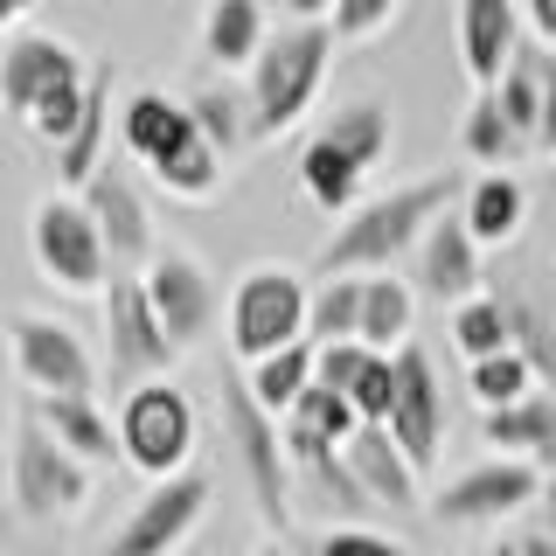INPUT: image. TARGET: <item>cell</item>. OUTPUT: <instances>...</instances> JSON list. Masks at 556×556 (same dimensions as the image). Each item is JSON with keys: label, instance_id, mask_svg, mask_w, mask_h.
<instances>
[{"label": "cell", "instance_id": "4dcf8cb0", "mask_svg": "<svg viewBox=\"0 0 556 556\" xmlns=\"http://www.w3.org/2000/svg\"><path fill=\"white\" fill-rule=\"evenodd\" d=\"M355 320H362V278H320V292L306 300V341L313 348L355 341Z\"/></svg>", "mask_w": 556, "mask_h": 556}, {"label": "cell", "instance_id": "30bf717a", "mask_svg": "<svg viewBox=\"0 0 556 556\" xmlns=\"http://www.w3.org/2000/svg\"><path fill=\"white\" fill-rule=\"evenodd\" d=\"M8 362L28 396H91L98 390L84 334L49 320V313H8Z\"/></svg>", "mask_w": 556, "mask_h": 556}, {"label": "cell", "instance_id": "277c9868", "mask_svg": "<svg viewBox=\"0 0 556 556\" xmlns=\"http://www.w3.org/2000/svg\"><path fill=\"white\" fill-rule=\"evenodd\" d=\"M91 466L70 459V452L35 425L28 410H14V431H8V501L22 521H70L91 501Z\"/></svg>", "mask_w": 556, "mask_h": 556}, {"label": "cell", "instance_id": "b9f144b4", "mask_svg": "<svg viewBox=\"0 0 556 556\" xmlns=\"http://www.w3.org/2000/svg\"><path fill=\"white\" fill-rule=\"evenodd\" d=\"M313 556H410L404 543H396V535H376V529H327L320 543H313Z\"/></svg>", "mask_w": 556, "mask_h": 556}, {"label": "cell", "instance_id": "8992f818", "mask_svg": "<svg viewBox=\"0 0 556 556\" xmlns=\"http://www.w3.org/2000/svg\"><path fill=\"white\" fill-rule=\"evenodd\" d=\"M208 501H216V473L208 466H181V473L153 480L126 508V521L112 529L104 556H174L208 521Z\"/></svg>", "mask_w": 556, "mask_h": 556}, {"label": "cell", "instance_id": "8d00e7d4", "mask_svg": "<svg viewBox=\"0 0 556 556\" xmlns=\"http://www.w3.org/2000/svg\"><path fill=\"white\" fill-rule=\"evenodd\" d=\"M286 425H300V431H313V439H327V445H348V439L362 431V417H355V404H348L341 390H320V382H306L300 404L286 410Z\"/></svg>", "mask_w": 556, "mask_h": 556}, {"label": "cell", "instance_id": "ffe728a7", "mask_svg": "<svg viewBox=\"0 0 556 556\" xmlns=\"http://www.w3.org/2000/svg\"><path fill=\"white\" fill-rule=\"evenodd\" d=\"M480 439L501 452V459H521L535 473H556V396L529 390L508 410H480Z\"/></svg>", "mask_w": 556, "mask_h": 556}, {"label": "cell", "instance_id": "d590c367", "mask_svg": "<svg viewBox=\"0 0 556 556\" xmlns=\"http://www.w3.org/2000/svg\"><path fill=\"white\" fill-rule=\"evenodd\" d=\"M466 390H473V404L480 410H508V404H521V396L535 390V376H529V362L515 355H486V362H466Z\"/></svg>", "mask_w": 556, "mask_h": 556}, {"label": "cell", "instance_id": "52a82bcc", "mask_svg": "<svg viewBox=\"0 0 556 556\" xmlns=\"http://www.w3.org/2000/svg\"><path fill=\"white\" fill-rule=\"evenodd\" d=\"M118 459L139 466L147 480H167L188 466L195 452V404H188L174 382H139L118 396Z\"/></svg>", "mask_w": 556, "mask_h": 556}, {"label": "cell", "instance_id": "4fadbf2b", "mask_svg": "<svg viewBox=\"0 0 556 556\" xmlns=\"http://www.w3.org/2000/svg\"><path fill=\"white\" fill-rule=\"evenodd\" d=\"M84 208H91V223H98V237H104V257H112V271H147L153 265V208L147 195H139V181L126 167H112L104 161L91 181H84Z\"/></svg>", "mask_w": 556, "mask_h": 556}, {"label": "cell", "instance_id": "f6af8a7d", "mask_svg": "<svg viewBox=\"0 0 556 556\" xmlns=\"http://www.w3.org/2000/svg\"><path fill=\"white\" fill-rule=\"evenodd\" d=\"M508 543H515V556H556V535H543L535 521H521V529L508 535Z\"/></svg>", "mask_w": 556, "mask_h": 556}, {"label": "cell", "instance_id": "836d02e7", "mask_svg": "<svg viewBox=\"0 0 556 556\" xmlns=\"http://www.w3.org/2000/svg\"><path fill=\"white\" fill-rule=\"evenodd\" d=\"M153 181H161L174 202H208V195L223 188V153H216V147H208V139L195 132L181 153H174V161L153 167Z\"/></svg>", "mask_w": 556, "mask_h": 556}, {"label": "cell", "instance_id": "83f0119b", "mask_svg": "<svg viewBox=\"0 0 556 556\" xmlns=\"http://www.w3.org/2000/svg\"><path fill=\"white\" fill-rule=\"evenodd\" d=\"M459 153H466V161H480V167H508V161H521V153H529V139H521L508 118H501L494 91H480L473 104H466V118H459Z\"/></svg>", "mask_w": 556, "mask_h": 556}, {"label": "cell", "instance_id": "2e32d148", "mask_svg": "<svg viewBox=\"0 0 556 556\" xmlns=\"http://www.w3.org/2000/svg\"><path fill=\"white\" fill-rule=\"evenodd\" d=\"M410 292L445 300V306H466V300H480V292H486L480 286V243L459 223V208H445V216L425 230V243H417V286Z\"/></svg>", "mask_w": 556, "mask_h": 556}, {"label": "cell", "instance_id": "3957f363", "mask_svg": "<svg viewBox=\"0 0 556 556\" xmlns=\"http://www.w3.org/2000/svg\"><path fill=\"white\" fill-rule=\"evenodd\" d=\"M306 278L292 265H251L230 286V306H223V327H230V355L251 369V362L278 355V348L306 341Z\"/></svg>", "mask_w": 556, "mask_h": 556}, {"label": "cell", "instance_id": "ee69618b", "mask_svg": "<svg viewBox=\"0 0 556 556\" xmlns=\"http://www.w3.org/2000/svg\"><path fill=\"white\" fill-rule=\"evenodd\" d=\"M521 14H529V28H535V42L556 49V0H515Z\"/></svg>", "mask_w": 556, "mask_h": 556}, {"label": "cell", "instance_id": "f1b7e54d", "mask_svg": "<svg viewBox=\"0 0 556 556\" xmlns=\"http://www.w3.org/2000/svg\"><path fill=\"white\" fill-rule=\"evenodd\" d=\"M501 306H508V348L529 362L535 390L556 396V327H549V313L535 300H521V292H501Z\"/></svg>", "mask_w": 556, "mask_h": 556}, {"label": "cell", "instance_id": "60d3db41", "mask_svg": "<svg viewBox=\"0 0 556 556\" xmlns=\"http://www.w3.org/2000/svg\"><path fill=\"white\" fill-rule=\"evenodd\" d=\"M362 362H369V348H362V341L313 348V382H320V390H341V396H348V382L362 376Z\"/></svg>", "mask_w": 556, "mask_h": 556}, {"label": "cell", "instance_id": "f35d334b", "mask_svg": "<svg viewBox=\"0 0 556 556\" xmlns=\"http://www.w3.org/2000/svg\"><path fill=\"white\" fill-rule=\"evenodd\" d=\"M84 84H91V77H84ZM84 84H77V91H56V98H42V104H35V112L22 118V126H28L35 139H42V147H63V139L77 132V118H84Z\"/></svg>", "mask_w": 556, "mask_h": 556}, {"label": "cell", "instance_id": "484cf974", "mask_svg": "<svg viewBox=\"0 0 556 556\" xmlns=\"http://www.w3.org/2000/svg\"><path fill=\"white\" fill-rule=\"evenodd\" d=\"M265 49V0H208L202 8V56L216 70H251Z\"/></svg>", "mask_w": 556, "mask_h": 556}, {"label": "cell", "instance_id": "5bb4252c", "mask_svg": "<svg viewBox=\"0 0 556 556\" xmlns=\"http://www.w3.org/2000/svg\"><path fill=\"white\" fill-rule=\"evenodd\" d=\"M139 286H147L153 320H161V334L174 341V355H181V348H195V341L208 334V320H216V278H208L202 257H188V251H153V265L139 271Z\"/></svg>", "mask_w": 556, "mask_h": 556}, {"label": "cell", "instance_id": "7402d4cb", "mask_svg": "<svg viewBox=\"0 0 556 556\" xmlns=\"http://www.w3.org/2000/svg\"><path fill=\"white\" fill-rule=\"evenodd\" d=\"M112 84H118V70L112 63H91V84H84V118H77V132L56 147V181H63V195H84V181L104 167V132H112Z\"/></svg>", "mask_w": 556, "mask_h": 556}, {"label": "cell", "instance_id": "d6986e66", "mask_svg": "<svg viewBox=\"0 0 556 556\" xmlns=\"http://www.w3.org/2000/svg\"><path fill=\"white\" fill-rule=\"evenodd\" d=\"M521 49V8L515 0H459V70L473 91H494V77Z\"/></svg>", "mask_w": 556, "mask_h": 556}, {"label": "cell", "instance_id": "1f68e13d", "mask_svg": "<svg viewBox=\"0 0 556 556\" xmlns=\"http://www.w3.org/2000/svg\"><path fill=\"white\" fill-rule=\"evenodd\" d=\"M452 348H459L466 362L508 355V306H501V292H480V300L452 306Z\"/></svg>", "mask_w": 556, "mask_h": 556}, {"label": "cell", "instance_id": "e0dca14e", "mask_svg": "<svg viewBox=\"0 0 556 556\" xmlns=\"http://www.w3.org/2000/svg\"><path fill=\"white\" fill-rule=\"evenodd\" d=\"M195 132H202V126H195V112H188V98L132 91L126 104H118V147H126L147 174L161 167V161H174V153H181Z\"/></svg>", "mask_w": 556, "mask_h": 556}, {"label": "cell", "instance_id": "74e56055", "mask_svg": "<svg viewBox=\"0 0 556 556\" xmlns=\"http://www.w3.org/2000/svg\"><path fill=\"white\" fill-rule=\"evenodd\" d=\"M390 396H396V369H390V355H369V362H362V376L348 382V404H355L362 425H382V417H390Z\"/></svg>", "mask_w": 556, "mask_h": 556}, {"label": "cell", "instance_id": "9c48e42d", "mask_svg": "<svg viewBox=\"0 0 556 556\" xmlns=\"http://www.w3.org/2000/svg\"><path fill=\"white\" fill-rule=\"evenodd\" d=\"M174 362L181 355H174V341L153 320L147 286L132 271H112V286H104V376H112V390L126 396L139 382H167Z\"/></svg>", "mask_w": 556, "mask_h": 556}, {"label": "cell", "instance_id": "c3c4849f", "mask_svg": "<svg viewBox=\"0 0 556 556\" xmlns=\"http://www.w3.org/2000/svg\"><path fill=\"white\" fill-rule=\"evenodd\" d=\"M28 8H35V0H0V28H14V22H22Z\"/></svg>", "mask_w": 556, "mask_h": 556}, {"label": "cell", "instance_id": "4316f807", "mask_svg": "<svg viewBox=\"0 0 556 556\" xmlns=\"http://www.w3.org/2000/svg\"><path fill=\"white\" fill-rule=\"evenodd\" d=\"M410 320H417V292L390 271H369L362 278V320H355V341L369 355H396L410 341Z\"/></svg>", "mask_w": 556, "mask_h": 556}, {"label": "cell", "instance_id": "44dd1931", "mask_svg": "<svg viewBox=\"0 0 556 556\" xmlns=\"http://www.w3.org/2000/svg\"><path fill=\"white\" fill-rule=\"evenodd\" d=\"M341 459H348V473L362 480V494H369V508H396V515H410L417 508V466L396 452V439L382 425H362L355 439L341 445Z\"/></svg>", "mask_w": 556, "mask_h": 556}, {"label": "cell", "instance_id": "8fae6325", "mask_svg": "<svg viewBox=\"0 0 556 556\" xmlns=\"http://www.w3.org/2000/svg\"><path fill=\"white\" fill-rule=\"evenodd\" d=\"M535 486L543 473L521 459H480L466 466V473H452L439 494H431V521H445V529H473V521H508L521 508H535Z\"/></svg>", "mask_w": 556, "mask_h": 556}, {"label": "cell", "instance_id": "ac0fdd59", "mask_svg": "<svg viewBox=\"0 0 556 556\" xmlns=\"http://www.w3.org/2000/svg\"><path fill=\"white\" fill-rule=\"evenodd\" d=\"M22 410L70 452V459L91 466V473L98 466H118V425H112V410H104L98 396H28Z\"/></svg>", "mask_w": 556, "mask_h": 556}, {"label": "cell", "instance_id": "ab89813d", "mask_svg": "<svg viewBox=\"0 0 556 556\" xmlns=\"http://www.w3.org/2000/svg\"><path fill=\"white\" fill-rule=\"evenodd\" d=\"M396 0H334V14H327V28H334V42H369V35L390 28Z\"/></svg>", "mask_w": 556, "mask_h": 556}, {"label": "cell", "instance_id": "603a6c76", "mask_svg": "<svg viewBox=\"0 0 556 556\" xmlns=\"http://www.w3.org/2000/svg\"><path fill=\"white\" fill-rule=\"evenodd\" d=\"M459 223L473 230L480 251L515 243L521 223H529V188H521L515 174H480V181H466V195H459Z\"/></svg>", "mask_w": 556, "mask_h": 556}, {"label": "cell", "instance_id": "681fc988", "mask_svg": "<svg viewBox=\"0 0 556 556\" xmlns=\"http://www.w3.org/2000/svg\"><path fill=\"white\" fill-rule=\"evenodd\" d=\"M251 556H292V549H278V543H257V549H251Z\"/></svg>", "mask_w": 556, "mask_h": 556}, {"label": "cell", "instance_id": "f546056e", "mask_svg": "<svg viewBox=\"0 0 556 556\" xmlns=\"http://www.w3.org/2000/svg\"><path fill=\"white\" fill-rule=\"evenodd\" d=\"M251 396L265 404L271 417H286L292 404H300V390L313 382V341H292V348H278V355H265V362H251Z\"/></svg>", "mask_w": 556, "mask_h": 556}, {"label": "cell", "instance_id": "ba28073f", "mask_svg": "<svg viewBox=\"0 0 556 556\" xmlns=\"http://www.w3.org/2000/svg\"><path fill=\"white\" fill-rule=\"evenodd\" d=\"M28 251H35V265H42V278L56 292H104L112 286V257H104V237H98V223H91V208H84L77 195H42L35 202V216H28Z\"/></svg>", "mask_w": 556, "mask_h": 556}, {"label": "cell", "instance_id": "6da1fadb", "mask_svg": "<svg viewBox=\"0 0 556 556\" xmlns=\"http://www.w3.org/2000/svg\"><path fill=\"white\" fill-rule=\"evenodd\" d=\"M459 195H466V174L439 167V174H425V181L396 188V195H376V202L348 208L334 223V237H327V251H320V278H369L382 265H396L404 251L425 243V230Z\"/></svg>", "mask_w": 556, "mask_h": 556}, {"label": "cell", "instance_id": "7c38bea8", "mask_svg": "<svg viewBox=\"0 0 556 556\" xmlns=\"http://www.w3.org/2000/svg\"><path fill=\"white\" fill-rule=\"evenodd\" d=\"M390 369H396V396H390V417H382V431L396 439V452L425 473L431 459H439V445H445V396H439V369H431V355L417 341H404L390 355Z\"/></svg>", "mask_w": 556, "mask_h": 556}, {"label": "cell", "instance_id": "d4e9b609", "mask_svg": "<svg viewBox=\"0 0 556 556\" xmlns=\"http://www.w3.org/2000/svg\"><path fill=\"white\" fill-rule=\"evenodd\" d=\"M292 181H300V195L313 208H327V216H348V208H362V188H369V174H362L348 153H334L320 132L300 147V161H292Z\"/></svg>", "mask_w": 556, "mask_h": 556}, {"label": "cell", "instance_id": "5b68a950", "mask_svg": "<svg viewBox=\"0 0 556 556\" xmlns=\"http://www.w3.org/2000/svg\"><path fill=\"white\" fill-rule=\"evenodd\" d=\"M223 431L237 445V466L251 480V501L265 515V529H292V466H286V439H278V417L251 396V382L237 369L223 376Z\"/></svg>", "mask_w": 556, "mask_h": 556}, {"label": "cell", "instance_id": "d6a6232c", "mask_svg": "<svg viewBox=\"0 0 556 556\" xmlns=\"http://www.w3.org/2000/svg\"><path fill=\"white\" fill-rule=\"evenodd\" d=\"M188 112H195V126H202V139L230 161L237 147H251V104H243L230 84H208V91H195L188 98Z\"/></svg>", "mask_w": 556, "mask_h": 556}, {"label": "cell", "instance_id": "cb8c5ba5", "mask_svg": "<svg viewBox=\"0 0 556 556\" xmlns=\"http://www.w3.org/2000/svg\"><path fill=\"white\" fill-rule=\"evenodd\" d=\"M320 139L334 153H348L362 174H376L382 161H390V139H396L390 98H355V104H341V112H327L320 118Z\"/></svg>", "mask_w": 556, "mask_h": 556}, {"label": "cell", "instance_id": "7dc6e473", "mask_svg": "<svg viewBox=\"0 0 556 556\" xmlns=\"http://www.w3.org/2000/svg\"><path fill=\"white\" fill-rule=\"evenodd\" d=\"M286 14H292V22H327L334 0H286Z\"/></svg>", "mask_w": 556, "mask_h": 556}, {"label": "cell", "instance_id": "9a60e30c", "mask_svg": "<svg viewBox=\"0 0 556 556\" xmlns=\"http://www.w3.org/2000/svg\"><path fill=\"white\" fill-rule=\"evenodd\" d=\"M84 77H91V63H84L63 35H42V28H35V35H14V42L0 49V112H8V118H28L42 98L77 91Z\"/></svg>", "mask_w": 556, "mask_h": 556}, {"label": "cell", "instance_id": "f907efd6", "mask_svg": "<svg viewBox=\"0 0 556 556\" xmlns=\"http://www.w3.org/2000/svg\"><path fill=\"white\" fill-rule=\"evenodd\" d=\"M486 556H515V543H508V535H501V543H494V549H486Z\"/></svg>", "mask_w": 556, "mask_h": 556}, {"label": "cell", "instance_id": "e575fe53", "mask_svg": "<svg viewBox=\"0 0 556 556\" xmlns=\"http://www.w3.org/2000/svg\"><path fill=\"white\" fill-rule=\"evenodd\" d=\"M494 104H501V118L535 147V118H543V98H535V42H521L508 70L494 77Z\"/></svg>", "mask_w": 556, "mask_h": 556}, {"label": "cell", "instance_id": "7a4b0ae2", "mask_svg": "<svg viewBox=\"0 0 556 556\" xmlns=\"http://www.w3.org/2000/svg\"><path fill=\"white\" fill-rule=\"evenodd\" d=\"M334 28L327 22H292L265 35V49H257L251 63V147H271V139H286L300 118L313 112V98L327 91V70H334Z\"/></svg>", "mask_w": 556, "mask_h": 556}, {"label": "cell", "instance_id": "7bdbcfd3", "mask_svg": "<svg viewBox=\"0 0 556 556\" xmlns=\"http://www.w3.org/2000/svg\"><path fill=\"white\" fill-rule=\"evenodd\" d=\"M535 98H543V118H535V153H556V49L535 42Z\"/></svg>", "mask_w": 556, "mask_h": 556}, {"label": "cell", "instance_id": "bcb514c9", "mask_svg": "<svg viewBox=\"0 0 556 556\" xmlns=\"http://www.w3.org/2000/svg\"><path fill=\"white\" fill-rule=\"evenodd\" d=\"M535 529H543V535H556V473H543V486H535Z\"/></svg>", "mask_w": 556, "mask_h": 556}]
</instances>
